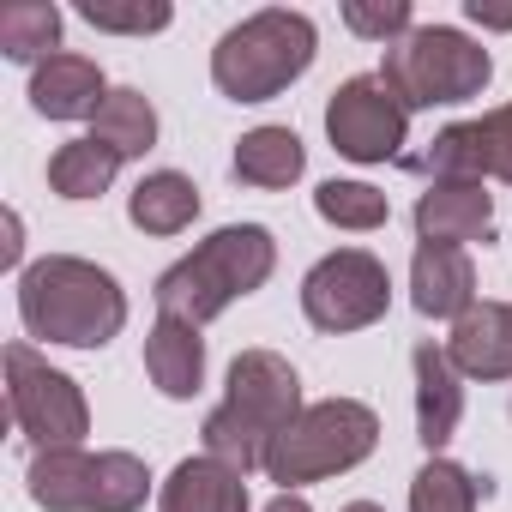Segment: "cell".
I'll list each match as a JSON object with an SVG mask.
<instances>
[{"mask_svg": "<svg viewBox=\"0 0 512 512\" xmlns=\"http://www.w3.org/2000/svg\"><path fill=\"white\" fill-rule=\"evenodd\" d=\"M127 217L145 229V235H181L193 217H199V187L181 175V169H157L133 187L127 199Z\"/></svg>", "mask_w": 512, "mask_h": 512, "instance_id": "cell-20", "label": "cell"}, {"mask_svg": "<svg viewBox=\"0 0 512 512\" xmlns=\"http://www.w3.org/2000/svg\"><path fill=\"white\" fill-rule=\"evenodd\" d=\"M91 139L109 145L121 163H127V157H145V151L157 145V109H151V97L133 91V85L109 91V103H103L97 121H91Z\"/></svg>", "mask_w": 512, "mask_h": 512, "instance_id": "cell-21", "label": "cell"}, {"mask_svg": "<svg viewBox=\"0 0 512 512\" xmlns=\"http://www.w3.org/2000/svg\"><path fill=\"white\" fill-rule=\"evenodd\" d=\"M19 314H25L31 338L103 350L127 326V296L103 266L73 260V253H49V260L25 266V278H19Z\"/></svg>", "mask_w": 512, "mask_h": 512, "instance_id": "cell-2", "label": "cell"}, {"mask_svg": "<svg viewBox=\"0 0 512 512\" xmlns=\"http://www.w3.org/2000/svg\"><path fill=\"white\" fill-rule=\"evenodd\" d=\"M386 302H392V278L362 247L326 253V260L302 278V314L320 332H362V326H374L386 314Z\"/></svg>", "mask_w": 512, "mask_h": 512, "instance_id": "cell-9", "label": "cell"}, {"mask_svg": "<svg viewBox=\"0 0 512 512\" xmlns=\"http://www.w3.org/2000/svg\"><path fill=\"white\" fill-rule=\"evenodd\" d=\"M19 253H25V241H19V217H7V247H0V266H19Z\"/></svg>", "mask_w": 512, "mask_h": 512, "instance_id": "cell-29", "label": "cell"}, {"mask_svg": "<svg viewBox=\"0 0 512 512\" xmlns=\"http://www.w3.org/2000/svg\"><path fill=\"white\" fill-rule=\"evenodd\" d=\"M61 43V7L49 0H13V7H0V49L7 61H49V49Z\"/></svg>", "mask_w": 512, "mask_h": 512, "instance_id": "cell-23", "label": "cell"}, {"mask_svg": "<svg viewBox=\"0 0 512 512\" xmlns=\"http://www.w3.org/2000/svg\"><path fill=\"white\" fill-rule=\"evenodd\" d=\"M344 25L356 37H374V43H398V37H410V7H404V0H386V7H362V0H350Z\"/></svg>", "mask_w": 512, "mask_h": 512, "instance_id": "cell-27", "label": "cell"}, {"mask_svg": "<svg viewBox=\"0 0 512 512\" xmlns=\"http://www.w3.org/2000/svg\"><path fill=\"white\" fill-rule=\"evenodd\" d=\"M410 302L416 314L428 320H458L476 308V266L464 247H440V241H422L416 260H410Z\"/></svg>", "mask_w": 512, "mask_h": 512, "instance_id": "cell-12", "label": "cell"}, {"mask_svg": "<svg viewBox=\"0 0 512 512\" xmlns=\"http://www.w3.org/2000/svg\"><path fill=\"white\" fill-rule=\"evenodd\" d=\"M410 175H434V181H512V103L506 109H488L476 121H458V127H440L422 151H404L398 157Z\"/></svg>", "mask_w": 512, "mask_h": 512, "instance_id": "cell-11", "label": "cell"}, {"mask_svg": "<svg viewBox=\"0 0 512 512\" xmlns=\"http://www.w3.org/2000/svg\"><path fill=\"white\" fill-rule=\"evenodd\" d=\"M314 67V19L290 7H266L223 31L211 49V79L229 103H272Z\"/></svg>", "mask_w": 512, "mask_h": 512, "instance_id": "cell-4", "label": "cell"}, {"mask_svg": "<svg viewBox=\"0 0 512 512\" xmlns=\"http://www.w3.org/2000/svg\"><path fill=\"white\" fill-rule=\"evenodd\" d=\"M272 266H278V241H272V229H260V223H229V229H217V235H205L187 260H175L163 278H157V314H169V320H187V326H205V320H217L229 302H241V296H253L266 278H272Z\"/></svg>", "mask_w": 512, "mask_h": 512, "instance_id": "cell-3", "label": "cell"}, {"mask_svg": "<svg viewBox=\"0 0 512 512\" xmlns=\"http://www.w3.org/2000/svg\"><path fill=\"white\" fill-rule=\"evenodd\" d=\"M266 512H314V506H308V500H302V494H278V500H272V506H266Z\"/></svg>", "mask_w": 512, "mask_h": 512, "instance_id": "cell-30", "label": "cell"}, {"mask_svg": "<svg viewBox=\"0 0 512 512\" xmlns=\"http://www.w3.org/2000/svg\"><path fill=\"white\" fill-rule=\"evenodd\" d=\"M145 374H151V386L163 398H193L199 380H205V338H199V326L157 314V326L145 338Z\"/></svg>", "mask_w": 512, "mask_h": 512, "instance_id": "cell-17", "label": "cell"}, {"mask_svg": "<svg viewBox=\"0 0 512 512\" xmlns=\"http://www.w3.org/2000/svg\"><path fill=\"white\" fill-rule=\"evenodd\" d=\"M115 169H121V157H115L109 145L73 139V145H61V151L49 157V187H55L61 199H97V193H109Z\"/></svg>", "mask_w": 512, "mask_h": 512, "instance_id": "cell-22", "label": "cell"}, {"mask_svg": "<svg viewBox=\"0 0 512 512\" xmlns=\"http://www.w3.org/2000/svg\"><path fill=\"white\" fill-rule=\"evenodd\" d=\"M314 211H320L326 223H338V229H380V223L392 217L386 193L368 187V181H326V187L314 193Z\"/></svg>", "mask_w": 512, "mask_h": 512, "instance_id": "cell-25", "label": "cell"}, {"mask_svg": "<svg viewBox=\"0 0 512 512\" xmlns=\"http://www.w3.org/2000/svg\"><path fill=\"white\" fill-rule=\"evenodd\" d=\"M494 223V199L482 193V181H434L416 199V235L440 241V247H464L482 241Z\"/></svg>", "mask_w": 512, "mask_h": 512, "instance_id": "cell-15", "label": "cell"}, {"mask_svg": "<svg viewBox=\"0 0 512 512\" xmlns=\"http://www.w3.org/2000/svg\"><path fill=\"white\" fill-rule=\"evenodd\" d=\"M446 356L470 380H512V308L506 302H476L470 314L452 320Z\"/></svg>", "mask_w": 512, "mask_h": 512, "instance_id": "cell-13", "label": "cell"}, {"mask_svg": "<svg viewBox=\"0 0 512 512\" xmlns=\"http://www.w3.org/2000/svg\"><path fill=\"white\" fill-rule=\"evenodd\" d=\"M410 368H416V440H422L428 452H440V446L452 440L458 416H464L458 368H452V356H446L440 344H416Z\"/></svg>", "mask_w": 512, "mask_h": 512, "instance_id": "cell-16", "label": "cell"}, {"mask_svg": "<svg viewBox=\"0 0 512 512\" xmlns=\"http://www.w3.org/2000/svg\"><path fill=\"white\" fill-rule=\"evenodd\" d=\"M380 79L398 91L404 109H434V103H470V97H482L488 79H494V61H488V49H476L452 25H416L410 37H398L386 49Z\"/></svg>", "mask_w": 512, "mask_h": 512, "instance_id": "cell-6", "label": "cell"}, {"mask_svg": "<svg viewBox=\"0 0 512 512\" xmlns=\"http://www.w3.org/2000/svg\"><path fill=\"white\" fill-rule=\"evenodd\" d=\"M308 169V151L290 127H253L241 145H235V181L241 187H290L296 175Z\"/></svg>", "mask_w": 512, "mask_h": 512, "instance_id": "cell-19", "label": "cell"}, {"mask_svg": "<svg viewBox=\"0 0 512 512\" xmlns=\"http://www.w3.org/2000/svg\"><path fill=\"white\" fill-rule=\"evenodd\" d=\"M476 500H488V476L476 482L452 458H428L410 482V512H476Z\"/></svg>", "mask_w": 512, "mask_h": 512, "instance_id": "cell-24", "label": "cell"}, {"mask_svg": "<svg viewBox=\"0 0 512 512\" xmlns=\"http://www.w3.org/2000/svg\"><path fill=\"white\" fill-rule=\"evenodd\" d=\"M109 103V85H103V67L85 61V55H49L37 73H31V109L49 115V121H97V109Z\"/></svg>", "mask_w": 512, "mask_h": 512, "instance_id": "cell-14", "label": "cell"}, {"mask_svg": "<svg viewBox=\"0 0 512 512\" xmlns=\"http://www.w3.org/2000/svg\"><path fill=\"white\" fill-rule=\"evenodd\" d=\"M344 512H380V506H374V500H350Z\"/></svg>", "mask_w": 512, "mask_h": 512, "instance_id": "cell-31", "label": "cell"}, {"mask_svg": "<svg viewBox=\"0 0 512 512\" xmlns=\"http://www.w3.org/2000/svg\"><path fill=\"white\" fill-rule=\"evenodd\" d=\"M380 440V416L356 398H326V404H308L266 452V476L290 488L302 482H326L338 470H356Z\"/></svg>", "mask_w": 512, "mask_h": 512, "instance_id": "cell-5", "label": "cell"}, {"mask_svg": "<svg viewBox=\"0 0 512 512\" xmlns=\"http://www.w3.org/2000/svg\"><path fill=\"white\" fill-rule=\"evenodd\" d=\"M151 470L133 452H79L55 446L31 458V500L49 512H139Z\"/></svg>", "mask_w": 512, "mask_h": 512, "instance_id": "cell-7", "label": "cell"}, {"mask_svg": "<svg viewBox=\"0 0 512 512\" xmlns=\"http://www.w3.org/2000/svg\"><path fill=\"white\" fill-rule=\"evenodd\" d=\"M470 19L488 25V31H512V13H494V7H482V0H470Z\"/></svg>", "mask_w": 512, "mask_h": 512, "instance_id": "cell-28", "label": "cell"}, {"mask_svg": "<svg viewBox=\"0 0 512 512\" xmlns=\"http://www.w3.org/2000/svg\"><path fill=\"white\" fill-rule=\"evenodd\" d=\"M157 512H247V476L217 458H181L163 482Z\"/></svg>", "mask_w": 512, "mask_h": 512, "instance_id": "cell-18", "label": "cell"}, {"mask_svg": "<svg viewBox=\"0 0 512 512\" xmlns=\"http://www.w3.org/2000/svg\"><path fill=\"white\" fill-rule=\"evenodd\" d=\"M302 380L296 368L278 356V350H241L229 362V392L223 404L205 416V458L253 476V470H266V452L272 440L302 416Z\"/></svg>", "mask_w": 512, "mask_h": 512, "instance_id": "cell-1", "label": "cell"}, {"mask_svg": "<svg viewBox=\"0 0 512 512\" xmlns=\"http://www.w3.org/2000/svg\"><path fill=\"white\" fill-rule=\"evenodd\" d=\"M79 19L97 25V31L145 37V31H163V25H169V7H163V0H85Z\"/></svg>", "mask_w": 512, "mask_h": 512, "instance_id": "cell-26", "label": "cell"}, {"mask_svg": "<svg viewBox=\"0 0 512 512\" xmlns=\"http://www.w3.org/2000/svg\"><path fill=\"white\" fill-rule=\"evenodd\" d=\"M7 410H13L19 434H25L37 452L79 446L85 428H91L85 392H79L61 368H49L31 344H7Z\"/></svg>", "mask_w": 512, "mask_h": 512, "instance_id": "cell-8", "label": "cell"}, {"mask_svg": "<svg viewBox=\"0 0 512 512\" xmlns=\"http://www.w3.org/2000/svg\"><path fill=\"white\" fill-rule=\"evenodd\" d=\"M404 127H410V109L398 103V91L380 79V73H362V79H344L326 103V133L332 145L350 157V163H386V157H404Z\"/></svg>", "mask_w": 512, "mask_h": 512, "instance_id": "cell-10", "label": "cell"}]
</instances>
